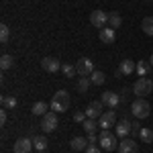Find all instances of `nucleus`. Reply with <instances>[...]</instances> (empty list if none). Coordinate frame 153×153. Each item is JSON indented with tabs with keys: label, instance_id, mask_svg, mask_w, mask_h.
I'll use <instances>...</instances> for the list:
<instances>
[{
	"label": "nucleus",
	"instance_id": "nucleus-26",
	"mask_svg": "<svg viewBox=\"0 0 153 153\" xmlns=\"http://www.w3.org/2000/svg\"><path fill=\"white\" fill-rule=\"evenodd\" d=\"M33 145H35L37 151H47V139H45V137H41V135L33 139Z\"/></svg>",
	"mask_w": 153,
	"mask_h": 153
},
{
	"label": "nucleus",
	"instance_id": "nucleus-22",
	"mask_svg": "<svg viewBox=\"0 0 153 153\" xmlns=\"http://www.w3.org/2000/svg\"><path fill=\"white\" fill-rule=\"evenodd\" d=\"M16 104H19V100L14 96H2V108L12 110V108H16Z\"/></svg>",
	"mask_w": 153,
	"mask_h": 153
},
{
	"label": "nucleus",
	"instance_id": "nucleus-37",
	"mask_svg": "<svg viewBox=\"0 0 153 153\" xmlns=\"http://www.w3.org/2000/svg\"><path fill=\"white\" fill-rule=\"evenodd\" d=\"M149 2H151V0H149Z\"/></svg>",
	"mask_w": 153,
	"mask_h": 153
},
{
	"label": "nucleus",
	"instance_id": "nucleus-10",
	"mask_svg": "<svg viewBox=\"0 0 153 153\" xmlns=\"http://www.w3.org/2000/svg\"><path fill=\"white\" fill-rule=\"evenodd\" d=\"M112 125H117V112L110 108V110H106L104 114L98 118V127H100V129H108V127H112Z\"/></svg>",
	"mask_w": 153,
	"mask_h": 153
},
{
	"label": "nucleus",
	"instance_id": "nucleus-8",
	"mask_svg": "<svg viewBox=\"0 0 153 153\" xmlns=\"http://www.w3.org/2000/svg\"><path fill=\"white\" fill-rule=\"evenodd\" d=\"M35 145H33V139H27V137H21V139H16L14 145H12V151L14 153H31Z\"/></svg>",
	"mask_w": 153,
	"mask_h": 153
},
{
	"label": "nucleus",
	"instance_id": "nucleus-12",
	"mask_svg": "<svg viewBox=\"0 0 153 153\" xmlns=\"http://www.w3.org/2000/svg\"><path fill=\"white\" fill-rule=\"evenodd\" d=\"M100 100H102V104H106L108 108H114V106L120 104V94H114V92H102Z\"/></svg>",
	"mask_w": 153,
	"mask_h": 153
},
{
	"label": "nucleus",
	"instance_id": "nucleus-35",
	"mask_svg": "<svg viewBox=\"0 0 153 153\" xmlns=\"http://www.w3.org/2000/svg\"><path fill=\"white\" fill-rule=\"evenodd\" d=\"M149 61H151V65H153V55H151V59H149Z\"/></svg>",
	"mask_w": 153,
	"mask_h": 153
},
{
	"label": "nucleus",
	"instance_id": "nucleus-5",
	"mask_svg": "<svg viewBox=\"0 0 153 153\" xmlns=\"http://www.w3.org/2000/svg\"><path fill=\"white\" fill-rule=\"evenodd\" d=\"M57 112H47V114H43V118H41V129L45 131V133H51V131L57 129Z\"/></svg>",
	"mask_w": 153,
	"mask_h": 153
},
{
	"label": "nucleus",
	"instance_id": "nucleus-21",
	"mask_svg": "<svg viewBox=\"0 0 153 153\" xmlns=\"http://www.w3.org/2000/svg\"><path fill=\"white\" fill-rule=\"evenodd\" d=\"M0 68H2V70H10V68H14V57L8 55V53H4V55L0 57Z\"/></svg>",
	"mask_w": 153,
	"mask_h": 153
},
{
	"label": "nucleus",
	"instance_id": "nucleus-14",
	"mask_svg": "<svg viewBox=\"0 0 153 153\" xmlns=\"http://www.w3.org/2000/svg\"><path fill=\"white\" fill-rule=\"evenodd\" d=\"M114 39H117V33H114V29H112V27H104V29H100V41H102V43L112 45V43H114Z\"/></svg>",
	"mask_w": 153,
	"mask_h": 153
},
{
	"label": "nucleus",
	"instance_id": "nucleus-38",
	"mask_svg": "<svg viewBox=\"0 0 153 153\" xmlns=\"http://www.w3.org/2000/svg\"><path fill=\"white\" fill-rule=\"evenodd\" d=\"M151 82H153V80H151Z\"/></svg>",
	"mask_w": 153,
	"mask_h": 153
},
{
	"label": "nucleus",
	"instance_id": "nucleus-29",
	"mask_svg": "<svg viewBox=\"0 0 153 153\" xmlns=\"http://www.w3.org/2000/svg\"><path fill=\"white\" fill-rule=\"evenodd\" d=\"M139 137H141L143 143H153V131L151 129H141Z\"/></svg>",
	"mask_w": 153,
	"mask_h": 153
},
{
	"label": "nucleus",
	"instance_id": "nucleus-7",
	"mask_svg": "<svg viewBox=\"0 0 153 153\" xmlns=\"http://www.w3.org/2000/svg\"><path fill=\"white\" fill-rule=\"evenodd\" d=\"M76 70H78V76L86 78V76H90V74L94 71V63H92V59L82 57V59H78V63H76Z\"/></svg>",
	"mask_w": 153,
	"mask_h": 153
},
{
	"label": "nucleus",
	"instance_id": "nucleus-15",
	"mask_svg": "<svg viewBox=\"0 0 153 153\" xmlns=\"http://www.w3.org/2000/svg\"><path fill=\"white\" fill-rule=\"evenodd\" d=\"M131 127H133V123L125 118V120H118V123H117V129H114V131H117L118 137H123V139H125L127 135H131Z\"/></svg>",
	"mask_w": 153,
	"mask_h": 153
},
{
	"label": "nucleus",
	"instance_id": "nucleus-16",
	"mask_svg": "<svg viewBox=\"0 0 153 153\" xmlns=\"http://www.w3.org/2000/svg\"><path fill=\"white\" fill-rule=\"evenodd\" d=\"M49 108H51V104H47L45 100H39V102L33 104L31 112H33L35 117H43V114H47V112H49Z\"/></svg>",
	"mask_w": 153,
	"mask_h": 153
},
{
	"label": "nucleus",
	"instance_id": "nucleus-31",
	"mask_svg": "<svg viewBox=\"0 0 153 153\" xmlns=\"http://www.w3.org/2000/svg\"><path fill=\"white\" fill-rule=\"evenodd\" d=\"M84 153H102V149H100V145H88Z\"/></svg>",
	"mask_w": 153,
	"mask_h": 153
},
{
	"label": "nucleus",
	"instance_id": "nucleus-34",
	"mask_svg": "<svg viewBox=\"0 0 153 153\" xmlns=\"http://www.w3.org/2000/svg\"><path fill=\"white\" fill-rule=\"evenodd\" d=\"M0 125H6V108L0 110Z\"/></svg>",
	"mask_w": 153,
	"mask_h": 153
},
{
	"label": "nucleus",
	"instance_id": "nucleus-20",
	"mask_svg": "<svg viewBox=\"0 0 153 153\" xmlns=\"http://www.w3.org/2000/svg\"><path fill=\"white\" fill-rule=\"evenodd\" d=\"M90 82L92 84H96V86H102V84L106 82V76H104V71H92L90 74Z\"/></svg>",
	"mask_w": 153,
	"mask_h": 153
},
{
	"label": "nucleus",
	"instance_id": "nucleus-32",
	"mask_svg": "<svg viewBox=\"0 0 153 153\" xmlns=\"http://www.w3.org/2000/svg\"><path fill=\"white\" fill-rule=\"evenodd\" d=\"M86 118H88V117H86V112H80V110L74 114V120H76V123H84Z\"/></svg>",
	"mask_w": 153,
	"mask_h": 153
},
{
	"label": "nucleus",
	"instance_id": "nucleus-6",
	"mask_svg": "<svg viewBox=\"0 0 153 153\" xmlns=\"http://www.w3.org/2000/svg\"><path fill=\"white\" fill-rule=\"evenodd\" d=\"M90 23L94 25L96 29H104L106 25H108V12H104V10L90 12Z\"/></svg>",
	"mask_w": 153,
	"mask_h": 153
},
{
	"label": "nucleus",
	"instance_id": "nucleus-13",
	"mask_svg": "<svg viewBox=\"0 0 153 153\" xmlns=\"http://www.w3.org/2000/svg\"><path fill=\"white\" fill-rule=\"evenodd\" d=\"M41 65H43V70L49 71V74H55V71L61 70V63H59V59H55V57H45L41 61Z\"/></svg>",
	"mask_w": 153,
	"mask_h": 153
},
{
	"label": "nucleus",
	"instance_id": "nucleus-3",
	"mask_svg": "<svg viewBox=\"0 0 153 153\" xmlns=\"http://www.w3.org/2000/svg\"><path fill=\"white\" fill-rule=\"evenodd\" d=\"M131 112L137 118H147L151 114V106H149V102H147L145 98H137V100L131 104Z\"/></svg>",
	"mask_w": 153,
	"mask_h": 153
},
{
	"label": "nucleus",
	"instance_id": "nucleus-1",
	"mask_svg": "<svg viewBox=\"0 0 153 153\" xmlns=\"http://www.w3.org/2000/svg\"><path fill=\"white\" fill-rule=\"evenodd\" d=\"M70 94H68V92H65V90H59V92H55V94H53V98H51V102H49V104H51V110H53V112H65V110H68V108H70Z\"/></svg>",
	"mask_w": 153,
	"mask_h": 153
},
{
	"label": "nucleus",
	"instance_id": "nucleus-28",
	"mask_svg": "<svg viewBox=\"0 0 153 153\" xmlns=\"http://www.w3.org/2000/svg\"><path fill=\"white\" fill-rule=\"evenodd\" d=\"M90 78H80L78 80V92H82V94H86L88 92V88H90Z\"/></svg>",
	"mask_w": 153,
	"mask_h": 153
},
{
	"label": "nucleus",
	"instance_id": "nucleus-19",
	"mask_svg": "<svg viewBox=\"0 0 153 153\" xmlns=\"http://www.w3.org/2000/svg\"><path fill=\"white\" fill-rule=\"evenodd\" d=\"M151 70H153L151 61H139V63H137V70H135V71H137L141 78H145V76H147V74H149Z\"/></svg>",
	"mask_w": 153,
	"mask_h": 153
},
{
	"label": "nucleus",
	"instance_id": "nucleus-36",
	"mask_svg": "<svg viewBox=\"0 0 153 153\" xmlns=\"http://www.w3.org/2000/svg\"><path fill=\"white\" fill-rule=\"evenodd\" d=\"M39 153H47V151H39Z\"/></svg>",
	"mask_w": 153,
	"mask_h": 153
},
{
	"label": "nucleus",
	"instance_id": "nucleus-23",
	"mask_svg": "<svg viewBox=\"0 0 153 153\" xmlns=\"http://www.w3.org/2000/svg\"><path fill=\"white\" fill-rule=\"evenodd\" d=\"M141 29L145 35H153V16H145L141 23Z\"/></svg>",
	"mask_w": 153,
	"mask_h": 153
},
{
	"label": "nucleus",
	"instance_id": "nucleus-25",
	"mask_svg": "<svg viewBox=\"0 0 153 153\" xmlns=\"http://www.w3.org/2000/svg\"><path fill=\"white\" fill-rule=\"evenodd\" d=\"M96 127H98V125H96V118H86L82 123V129L86 131L88 135H90V133H96Z\"/></svg>",
	"mask_w": 153,
	"mask_h": 153
},
{
	"label": "nucleus",
	"instance_id": "nucleus-18",
	"mask_svg": "<svg viewBox=\"0 0 153 153\" xmlns=\"http://www.w3.org/2000/svg\"><path fill=\"white\" fill-rule=\"evenodd\" d=\"M90 143H88V137L84 139V137H76V139H71L70 147L74 149V151H86V147H88Z\"/></svg>",
	"mask_w": 153,
	"mask_h": 153
},
{
	"label": "nucleus",
	"instance_id": "nucleus-30",
	"mask_svg": "<svg viewBox=\"0 0 153 153\" xmlns=\"http://www.w3.org/2000/svg\"><path fill=\"white\" fill-rule=\"evenodd\" d=\"M8 37H10V29H8V25H0V41L2 43H6L8 41Z\"/></svg>",
	"mask_w": 153,
	"mask_h": 153
},
{
	"label": "nucleus",
	"instance_id": "nucleus-2",
	"mask_svg": "<svg viewBox=\"0 0 153 153\" xmlns=\"http://www.w3.org/2000/svg\"><path fill=\"white\" fill-rule=\"evenodd\" d=\"M100 149L102 151H114V149H118L117 135H112L108 129H102V133H100Z\"/></svg>",
	"mask_w": 153,
	"mask_h": 153
},
{
	"label": "nucleus",
	"instance_id": "nucleus-9",
	"mask_svg": "<svg viewBox=\"0 0 153 153\" xmlns=\"http://www.w3.org/2000/svg\"><path fill=\"white\" fill-rule=\"evenodd\" d=\"M102 100H94V102H90V104H88V108H86V117L88 118H96V120H98V118L102 117V114H104V112H102Z\"/></svg>",
	"mask_w": 153,
	"mask_h": 153
},
{
	"label": "nucleus",
	"instance_id": "nucleus-17",
	"mask_svg": "<svg viewBox=\"0 0 153 153\" xmlns=\"http://www.w3.org/2000/svg\"><path fill=\"white\" fill-rule=\"evenodd\" d=\"M118 70H120L123 76H131L133 71L137 70V65H135V61H131V59H123L120 65H118Z\"/></svg>",
	"mask_w": 153,
	"mask_h": 153
},
{
	"label": "nucleus",
	"instance_id": "nucleus-24",
	"mask_svg": "<svg viewBox=\"0 0 153 153\" xmlns=\"http://www.w3.org/2000/svg\"><path fill=\"white\" fill-rule=\"evenodd\" d=\"M108 23H110L112 29H118V27L123 25V16H120L118 12H110V14H108Z\"/></svg>",
	"mask_w": 153,
	"mask_h": 153
},
{
	"label": "nucleus",
	"instance_id": "nucleus-4",
	"mask_svg": "<svg viewBox=\"0 0 153 153\" xmlns=\"http://www.w3.org/2000/svg\"><path fill=\"white\" fill-rule=\"evenodd\" d=\"M151 90H153V82L147 78H139L133 84V92L137 94V98H145L147 94H151Z\"/></svg>",
	"mask_w": 153,
	"mask_h": 153
},
{
	"label": "nucleus",
	"instance_id": "nucleus-27",
	"mask_svg": "<svg viewBox=\"0 0 153 153\" xmlns=\"http://www.w3.org/2000/svg\"><path fill=\"white\" fill-rule=\"evenodd\" d=\"M61 71H63V76H65V78H74V76L78 74L76 65H71V63H63V65H61Z\"/></svg>",
	"mask_w": 153,
	"mask_h": 153
},
{
	"label": "nucleus",
	"instance_id": "nucleus-33",
	"mask_svg": "<svg viewBox=\"0 0 153 153\" xmlns=\"http://www.w3.org/2000/svg\"><path fill=\"white\" fill-rule=\"evenodd\" d=\"M98 141H100V137H96V133H90V135H88V143H90V145H96Z\"/></svg>",
	"mask_w": 153,
	"mask_h": 153
},
{
	"label": "nucleus",
	"instance_id": "nucleus-11",
	"mask_svg": "<svg viewBox=\"0 0 153 153\" xmlns=\"http://www.w3.org/2000/svg\"><path fill=\"white\" fill-rule=\"evenodd\" d=\"M118 153H139V145L133 141V139H123V141L118 143V149H117Z\"/></svg>",
	"mask_w": 153,
	"mask_h": 153
}]
</instances>
